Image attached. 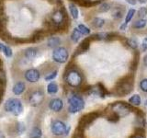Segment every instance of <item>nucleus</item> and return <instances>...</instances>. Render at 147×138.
Returning <instances> with one entry per match:
<instances>
[{
    "mask_svg": "<svg viewBox=\"0 0 147 138\" xmlns=\"http://www.w3.org/2000/svg\"><path fill=\"white\" fill-rule=\"evenodd\" d=\"M110 9V5L108 3H103L102 5H100V7L98 8L99 12H107Z\"/></svg>",
    "mask_w": 147,
    "mask_h": 138,
    "instance_id": "nucleus-29",
    "label": "nucleus"
},
{
    "mask_svg": "<svg viewBox=\"0 0 147 138\" xmlns=\"http://www.w3.org/2000/svg\"><path fill=\"white\" fill-rule=\"evenodd\" d=\"M142 102L141 100V97L139 95H133L131 98L129 99V103L131 105H134V106H139Z\"/></svg>",
    "mask_w": 147,
    "mask_h": 138,
    "instance_id": "nucleus-21",
    "label": "nucleus"
},
{
    "mask_svg": "<svg viewBox=\"0 0 147 138\" xmlns=\"http://www.w3.org/2000/svg\"><path fill=\"white\" fill-rule=\"evenodd\" d=\"M127 44L130 46L131 49H137L138 48V41L135 39L127 40Z\"/></svg>",
    "mask_w": 147,
    "mask_h": 138,
    "instance_id": "nucleus-28",
    "label": "nucleus"
},
{
    "mask_svg": "<svg viewBox=\"0 0 147 138\" xmlns=\"http://www.w3.org/2000/svg\"><path fill=\"white\" fill-rule=\"evenodd\" d=\"M81 36H82V34L80 33V31L78 30L77 28H76V29L73 30L72 34H71V39H72L73 41H75V43H77V41L80 40Z\"/></svg>",
    "mask_w": 147,
    "mask_h": 138,
    "instance_id": "nucleus-23",
    "label": "nucleus"
},
{
    "mask_svg": "<svg viewBox=\"0 0 147 138\" xmlns=\"http://www.w3.org/2000/svg\"><path fill=\"white\" fill-rule=\"evenodd\" d=\"M0 51H1V52H3V53L6 55L7 57H11L12 51H11L10 48L8 47V46H7V45H5V44L0 43Z\"/></svg>",
    "mask_w": 147,
    "mask_h": 138,
    "instance_id": "nucleus-17",
    "label": "nucleus"
},
{
    "mask_svg": "<svg viewBox=\"0 0 147 138\" xmlns=\"http://www.w3.org/2000/svg\"><path fill=\"white\" fill-rule=\"evenodd\" d=\"M144 41H147V37H146V38L144 39Z\"/></svg>",
    "mask_w": 147,
    "mask_h": 138,
    "instance_id": "nucleus-40",
    "label": "nucleus"
},
{
    "mask_svg": "<svg viewBox=\"0 0 147 138\" xmlns=\"http://www.w3.org/2000/svg\"><path fill=\"white\" fill-rule=\"evenodd\" d=\"M47 91L49 94H55L58 92V85L56 84V83L54 82H52L50 83V84L48 85L47 87Z\"/></svg>",
    "mask_w": 147,
    "mask_h": 138,
    "instance_id": "nucleus-20",
    "label": "nucleus"
},
{
    "mask_svg": "<svg viewBox=\"0 0 147 138\" xmlns=\"http://www.w3.org/2000/svg\"><path fill=\"white\" fill-rule=\"evenodd\" d=\"M126 1L130 5H136L137 3V0H126Z\"/></svg>",
    "mask_w": 147,
    "mask_h": 138,
    "instance_id": "nucleus-34",
    "label": "nucleus"
},
{
    "mask_svg": "<svg viewBox=\"0 0 147 138\" xmlns=\"http://www.w3.org/2000/svg\"><path fill=\"white\" fill-rule=\"evenodd\" d=\"M49 108L55 112H61L63 108V102L61 99H53L52 100L49 102Z\"/></svg>",
    "mask_w": 147,
    "mask_h": 138,
    "instance_id": "nucleus-10",
    "label": "nucleus"
},
{
    "mask_svg": "<svg viewBox=\"0 0 147 138\" xmlns=\"http://www.w3.org/2000/svg\"><path fill=\"white\" fill-rule=\"evenodd\" d=\"M141 4H144V3H146L147 2V0H138Z\"/></svg>",
    "mask_w": 147,
    "mask_h": 138,
    "instance_id": "nucleus-38",
    "label": "nucleus"
},
{
    "mask_svg": "<svg viewBox=\"0 0 147 138\" xmlns=\"http://www.w3.org/2000/svg\"><path fill=\"white\" fill-rule=\"evenodd\" d=\"M126 27H127V24H125V23H124V24H122V25L121 26V30H125Z\"/></svg>",
    "mask_w": 147,
    "mask_h": 138,
    "instance_id": "nucleus-36",
    "label": "nucleus"
},
{
    "mask_svg": "<svg viewBox=\"0 0 147 138\" xmlns=\"http://www.w3.org/2000/svg\"><path fill=\"white\" fill-rule=\"evenodd\" d=\"M147 15V8L146 7H141L138 11V16L140 17V18H144Z\"/></svg>",
    "mask_w": 147,
    "mask_h": 138,
    "instance_id": "nucleus-31",
    "label": "nucleus"
},
{
    "mask_svg": "<svg viewBox=\"0 0 147 138\" xmlns=\"http://www.w3.org/2000/svg\"><path fill=\"white\" fill-rule=\"evenodd\" d=\"M144 64H145V66H147V54L144 56Z\"/></svg>",
    "mask_w": 147,
    "mask_h": 138,
    "instance_id": "nucleus-37",
    "label": "nucleus"
},
{
    "mask_svg": "<svg viewBox=\"0 0 147 138\" xmlns=\"http://www.w3.org/2000/svg\"><path fill=\"white\" fill-rule=\"evenodd\" d=\"M25 55H26V57L29 60L34 59L36 57V55H37V50L35 48H29V49H27L26 52H25Z\"/></svg>",
    "mask_w": 147,
    "mask_h": 138,
    "instance_id": "nucleus-16",
    "label": "nucleus"
},
{
    "mask_svg": "<svg viewBox=\"0 0 147 138\" xmlns=\"http://www.w3.org/2000/svg\"><path fill=\"white\" fill-rule=\"evenodd\" d=\"M63 18H64V15L62 10H56L54 11L53 16H52V20L55 23V24H61L63 21Z\"/></svg>",
    "mask_w": 147,
    "mask_h": 138,
    "instance_id": "nucleus-13",
    "label": "nucleus"
},
{
    "mask_svg": "<svg viewBox=\"0 0 147 138\" xmlns=\"http://www.w3.org/2000/svg\"><path fill=\"white\" fill-rule=\"evenodd\" d=\"M69 10H70L72 17L75 18V20H76V18H78V16H79V12H78V9L76 7V5H74V4L69 5Z\"/></svg>",
    "mask_w": 147,
    "mask_h": 138,
    "instance_id": "nucleus-22",
    "label": "nucleus"
},
{
    "mask_svg": "<svg viewBox=\"0 0 147 138\" xmlns=\"http://www.w3.org/2000/svg\"><path fill=\"white\" fill-rule=\"evenodd\" d=\"M25 89H26V85L24 82H17L13 87V93L17 96L21 95L25 91Z\"/></svg>",
    "mask_w": 147,
    "mask_h": 138,
    "instance_id": "nucleus-12",
    "label": "nucleus"
},
{
    "mask_svg": "<svg viewBox=\"0 0 147 138\" xmlns=\"http://www.w3.org/2000/svg\"><path fill=\"white\" fill-rule=\"evenodd\" d=\"M96 117H98V114L96 113H89L83 116L79 122V128H85L86 126H87L88 124H90L93 122Z\"/></svg>",
    "mask_w": 147,
    "mask_h": 138,
    "instance_id": "nucleus-9",
    "label": "nucleus"
},
{
    "mask_svg": "<svg viewBox=\"0 0 147 138\" xmlns=\"http://www.w3.org/2000/svg\"><path fill=\"white\" fill-rule=\"evenodd\" d=\"M42 135V132L40 127H34L30 133V138H40Z\"/></svg>",
    "mask_w": 147,
    "mask_h": 138,
    "instance_id": "nucleus-14",
    "label": "nucleus"
},
{
    "mask_svg": "<svg viewBox=\"0 0 147 138\" xmlns=\"http://www.w3.org/2000/svg\"><path fill=\"white\" fill-rule=\"evenodd\" d=\"M68 103H69L68 110H69V112H71V113H76V112H80V110H82L85 107L84 99H83L82 97L76 94L70 96V98L68 99Z\"/></svg>",
    "mask_w": 147,
    "mask_h": 138,
    "instance_id": "nucleus-2",
    "label": "nucleus"
},
{
    "mask_svg": "<svg viewBox=\"0 0 147 138\" xmlns=\"http://www.w3.org/2000/svg\"><path fill=\"white\" fill-rule=\"evenodd\" d=\"M131 91V85L129 82H123L117 89V93L119 95H126Z\"/></svg>",
    "mask_w": 147,
    "mask_h": 138,
    "instance_id": "nucleus-11",
    "label": "nucleus"
},
{
    "mask_svg": "<svg viewBox=\"0 0 147 138\" xmlns=\"http://www.w3.org/2000/svg\"><path fill=\"white\" fill-rule=\"evenodd\" d=\"M132 138H144V137H142L140 135H137V136H134V137H132Z\"/></svg>",
    "mask_w": 147,
    "mask_h": 138,
    "instance_id": "nucleus-39",
    "label": "nucleus"
},
{
    "mask_svg": "<svg viewBox=\"0 0 147 138\" xmlns=\"http://www.w3.org/2000/svg\"><path fill=\"white\" fill-rule=\"evenodd\" d=\"M113 113L118 117H124L131 112V106L125 102H114L110 105Z\"/></svg>",
    "mask_w": 147,
    "mask_h": 138,
    "instance_id": "nucleus-3",
    "label": "nucleus"
},
{
    "mask_svg": "<svg viewBox=\"0 0 147 138\" xmlns=\"http://www.w3.org/2000/svg\"><path fill=\"white\" fill-rule=\"evenodd\" d=\"M105 24V20L101 18H95L92 22V25L95 28H102L103 25Z\"/></svg>",
    "mask_w": 147,
    "mask_h": 138,
    "instance_id": "nucleus-24",
    "label": "nucleus"
},
{
    "mask_svg": "<svg viewBox=\"0 0 147 138\" xmlns=\"http://www.w3.org/2000/svg\"><path fill=\"white\" fill-rule=\"evenodd\" d=\"M124 7H115L112 10V17L115 18H121L123 15Z\"/></svg>",
    "mask_w": 147,
    "mask_h": 138,
    "instance_id": "nucleus-18",
    "label": "nucleus"
},
{
    "mask_svg": "<svg viewBox=\"0 0 147 138\" xmlns=\"http://www.w3.org/2000/svg\"><path fill=\"white\" fill-rule=\"evenodd\" d=\"M5 110L7 112H10L15 116H18L20 114L22 113V110H23V106L21 101L16 99V98H11L6 101L5 103Z\"/></svg>",
    "mask_w": 147,
    "mask_h": 138,
    "instance_id": "nucleus-1",
    "label": "nucleus"
},
{
    "mask_svg": "<svg viewBox=\"0 0 147 138\" xmlns=\"http://www.w3.org/2000/svg\"><path fill=\"white\" fill-rule=\"evenodd\" d=\"M77 29H78V30L80 31V33H81L82 35H88V34L90 33V30H89V28H87L86 26L83 25V24L78 25Z\"/></svg>",
    "mask_w": 147,
    "mask_h": 138,
    "instance_id": "nucleus-26",
    "label": "nucleus"
},
{
    "mask_svg": "<svg viewBox=\"0 0 147 138\" xmlns=\"http://www.w3.org/2000/svg\"><path fill=\"white\" fill-rule=\"evenodd\" d=\"M44 99V93L41 90H36L33 91L30 96V104L33 107H37V106L40 105L42 103V101Z\"/></svg>",
    "mask_w": 147,
    "mask_h": 138,
    "instance_id": "nucleus-7",
    "label": "nucleus"
},
{
    "mask_svg": "<svg viewBox=\"0 0 147 138\" xmlns=\"http://www.w3.org/2000/svg\"><path fill=\"white\" fill-rule=\"evenodd\" d=\"M51 129H52V133L54 135H67L69 128L65 125V123H63L61 121H53L52 122V125H51Z\"/></svg>",
    "mask_w": 147,
    "mask_h": 138,
    "instance_id": "nucleus-6",
    "label": "nucleus"
},
{
    "mask_svg": "<svg viewBox=\"0 0 147 138\" xmlns=\"http://www.w3.org/2000/svg\"><path fill=\"white\" fill-rule=\"evenodd\" d=\"M65 80L67 84L72 87H80L83 82V77L81 74L76 70H71L66 74Z\"/></svg>",
    "mask_w": 147,
    "mask_h": 138,
    "instance_id": "nucleus-4",
    "label": "nucleus"
},
{
    "mask_svg": "<svg viewBox=\"0 0 147 138\" xmlns=\"http://www.w3.org/2000/svg\"><path fill=\"white\" fill-rule=\"evenodd\" d=\"M40 77V72L34 68H30L29 70H27L25 73V78L27 81H29L30 83H35L37 81H39Z\"/></svg>",
    "mask_w": 147,
    "mask_h": 138,
    "instance_id": "nucleus-8",
    "label": "nucleus"
},
{
    "mask_svg": "<svg viewBox=\"0 0 147 138\" xmlns=\"http://www.w3.org/2000/svg\"><path fill=\"white\" fill-rule=\"evenodd\" d=\"M135 12L136 11L133 8H131L130 10L127 12V15H126V18H125V22H124L125 24H128V23L132 20V18L134 17V15H135Z\"/></svg>",
    "mask_w": 147,
    "mask_h": 138,
    "instance_id": "nucleus-25",
    "label": "nucleus"
},
{
    "mask_svg": "<svg viewBox=\"0 0 147 138\" xmlns=\"http://www.w3.org/2000/svg\"><path fill=\"white\" fill-rule=\"evenodd\" d=\"M142 50H144V51L147 50V43H144H144H142Z\"/></svg>",
    "mask_w": 147,
    "mask_h": 138,
    "instance_id": "nucleus-35",
    "label": "nucleus"
},
{
    "mask_svg": "<svg viewBox=\"0 0 147 138\" xmlns=\"http://www.w3.org/2000/svg\"><path fill=\"white\" fill-rule=\"evenodd\" d=\"M146 24H147L146 20H144V18H140V20H136L133 23V28H135V29H144L146 26Z\"/></svg>",
    "mask_w": 147,
    "mask_h": 138,
    "instance_id": "nucleus-19",
    "label": "nucleus"
},
{
    "mask_svg": "<svg viewBox=\"0 0 147 138\" xmlns=\"http://www.w3.org/2000/svg\"><path fill=\"white\" fill-rule=\"evenodd\" d=\"M61 43V41L58 37H52L48 40V46L50 48H56Z\"/></svg>",
    "mask_w": 147,
    "mask_h": 138,
    "instance_id": "nucleus-15",
    "label": "nucleus"
},
{
    "mask_svg": "<svg viewBox=\"0 0 147 138\" xmlns=\"http://www.w3.org/2000/svg\"><path fill=\"white\" fill-rule=\"evenodd\" d=\"M0 84H2L3 86L6 84V74L2 69H0Z\"/></svg>",
    "mask_w": 147,
    "mask_h": 138,
    "instance_id": "nucleus-32",
    "label": "nucleus"
},
{
    "mask_svg": "<svg viewBox=\"0 0 147 138\" xmlns=\"http://www.w3.org/2000/svg\"><path fill=\"white\" fill-rule=\"evenodd\" d=\"M140 87L144 92H147V78H144L140 82Z\"/></svg>",
    "mask_w": 147,
    "mask_h": 138,
    "instance_id": "nucleus-30",
    "label": "nucleus"
},
{
    "mask_svg": "<svg viewBox=\"0 0 147 138\" xmlns=\"http://www.w3.org/2000/svg\"><path fill=\"white\" fill-rule=\"evenodd\" d=\"M68 57H69L68 51L64 47H57L53 52V59L56 63L59 64L65 63L68 60Z\"/></svg>",
    "mask_w": 147,
    "mask_h": 138,
    "instance_id": "nucleus-5",
    "label": "nucleus"
},
{
    "mask_svg": "<svg viewBox=\"0 0 147 138\" xmlns=\"http://www.w3.org/2000/svg\"><path fill=\"white\" fill-rule=\"evenodd\" d=\"M56 76H57V71L55 70V71H53V73H51L50 75L46 76H45V80H46V81L53 80V79H54L55 77H56Z\"/></svg>",
    "mask_w": 147,
    "mask_h": 138,
    "instance_id": "nucleus-33",
    "label": "nucleus"
},
{
    "mask_svg": "<svg viewBox=\"0 0 147 138\" xmlns=\"http://www.w3.org/2000/svg\"><path fill=\"white\" fill-rule=\"evenodd\" d=\"M16 129H17V132L18 135H21L22 133H24V131L26 130V127H25V124L23 122H17L16 124Z\"/></svg>",
    "mask_w": 147,
    "mask_h": 138,
    "instance_id": "nucleus-27",
    "label": "nucleus"
}]
</instances>
